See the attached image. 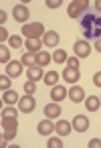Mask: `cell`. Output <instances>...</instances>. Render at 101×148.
<instances>
[{
    "label": "cell",
    "instance_id": "obj_32",
    "mask_svg": "<svg viewBox=\"0 0 101 148\" xmlns=\"http://www.w3.org/2000/svg\"><path fill=\"white\" fill-rule=\"evenodd\" d=\"M8 41H10V47H12V49H18L20 45H24V43H22V39H20V37H16V35H14V37H10Z\"/></svg>",
    "mask_w": 101,
    "mask_h": 148
},
{
    "label": "cell",
    "instance_id": "obj_33",
    "mask_svg": "<svg viewBox=\"0 0 101 148\" xmlns=\"http://www.w3.org/2000/svg\"><path fill=\"white\" fill-rule=\"evenodd\" d=\"M67 67L79 69V57H69V63H67Z\"/></svg>",
    "mask_w": 101,
    "mask_h": 148
},
{
    "label": "cell",
    "instance_id": "obj_18",
    "mask_svg": "<svg viewBox=\"0 0 101 148\" xmlns=\"http://www.w3.org/2000/svg\"><path fill=\"white\" fill-rule=\"evenodd\" d=\"M85 106H87V110H89V112H97V110H99V106H101V99H99L97 95H89V97L85 99Z\"/></svg>",
    "mask_w": 101,
    "mask_h": 148
},
{
    "label": "cell",
    "instance_id": "obj_35",
    "mask_svg": "<svg viewBox=\"0 0 101 148\" xmlns=\"http://www.w3.org/2000/svg\"><path fill=\"white\" fill-rule=\"evenodd\" d=\"M89 148H101V140H97V138L89 140Z\"/></svg>",
    "mask_w": 101,
    "mask_h": 148
},
{
    "label": "cell",
    "instance_id": "obj_27",
    "mask_svg": "<svg viewBox=\"0 0 101 148\" xmlns=\"http://www.w3.org/2000/svg\"><path fill=\"white\" fill-rule=\"evenodd\" d=\"M0 61H2V63H6V65L10 63V51H8L4 45L0 47Z\"/></svg>",
    "mask_w": 101,
    "mask_h": 148
},
{
    "label": "cell",
    "instance_id": "obj_13",
    "mask_svg": "<svg viewBox=\"0 0 101 148\" xmlns=\"http://www.w3.org/2000/svg\"><path fill=\"white\" fill-rule=\"evenodd\" d=\"M63 77H65V81H67V83H77L81 75H79V69L65 67V71H63Z\"/></svg>",
    "mask_w": 101,
    "mask_h": 148
},
{
    "label": "cell",
    "instance_id": "obj_14",
    "mask_svg": "<svg viewBox=\"0 0 101 148\" xmlns=\"http://www.w3.org/2000/svg\"><path fill=\"white\" fill-rule=\"evenodd\" d=\"M24 47H26V51H28V53H41V47H43V39H26Z\"/></svg>",
    "mask_w": 101,
    "mask_h": 148
},
{
    "label": "cell",
    "instance_id": "obj_23",
    "mask_svg": "<svg viewBox=\"0 0 101 148\" xmlns=\"http://www.w3.org/2000/svg\"><path fill=\"white\" fill-rule=\"evenodd\" d=\"M83 35H85V41H97V39H101V29H89V31H83Z\"/></svg>",
    "mask_w": 101,
    "mask_h": 148
},
{
    "label": "cell",
    "instance_id": "obj_40",
    "mask_svg": "<svg viewBox=\"0 0 101 148\" xmlns=\"http://www.w3.org/2000/svg\"><path fill=\"white\" fill-rule=\"evenodd\" d=\"M95 8H97V10H101V0H97V2H95Z\"/></svg>",
    "mask_w": 101,
    "mask_h": 148
},
{
    "label": "cell",
    "instance_id": "obj_38",
    "mask_svg": "<svg viewBox=\"0 0 101 148\" xmlns=\"http://www.w3.org/2000/svg\"><path fill=\"white\" fill-rule=\"evenodd\" d=\"M0 23H2V27H4V23H6V12H4V10L0 12Z\"/></svg>",
    "mask_w": 101,
    "mask_h": 148
},
{
    "label": "cell",
    "instance_id": "obj_8",
    "mask_svg": "<svg viewBox=\"0 0 101 148\" xmlns=\"http://www.w3.org/2000/svg\"><path fill=\"white\" fill-rule=\"evenodd\" d=\"M26 77H28V81H39V79H43V77H45L43 67H41V65H33V67H28V69H26Z\"/></svg>",
    "mask_w": 101,
    "mask_h": 148
},
{
    "label": "cell",
    "instance_id": "obj_34",
    "mask_svg": "<svg viewBox=\"0 0 101 148\" xmlns=\"http://www.w3.org/2000/svg\"><path fill=\"white\" fill-rule=\"evenodd\" d=\"M61 0H47V8H59Z\"/></svg>",
    "mask_w": 101,
    "mask_h": 148
},
{
    "label": "cell",
    "instance_id": "obj_7",
    "mask_svg": "<svg viewBox=\"0 0 101 148\" xmlns=\"http://www.w3.org/2000/svg\"><path fill=\"white\" fill-rule=\"evenodd\" d=\"M22 61H10L8 65H6V75H10V77H18L20 73H22Z\"/></svg>",
    "mask_w": 101,
    "mask_h": 148
},
{
    "label": "cell",
    "instance_id": "obj_31",
    "mask_svg": "<svg viewBox=\"0 0 101 148\" xmlns=\"http://www.w3.org/2000/svg\"><path fill=\"white\" fill-rule=\"evenodd\" d=\"M47 146H49V148H63V140L51 138V140H47Z\"/></svg>",
    "mask_w": 101,
    "mask_h": 148
},
{
    "label": "cell",
    "instance_id": "obj_20",
    "mask_svg": "<svg viewBox=\"0 0 101 148\" xmlns=\"http://www.w3.org/2000/svg\"><path fill=\"white\" fill-rule=\"evenodd\" d=\"M18 99H20V97H18V93H16V91H10V89H8V91H4V95H2V101H4V103H8V106L18 103Z\"/></svg>",
    "mask_w": 101,
    "mask_h": 148
},
{
    "label": "cell",
    "instance_id": "obj_5",
    "mask_svg": "<svg viewBox=\"0 0 101 148\" xmlns=\"http://www.w3.org/2000/svg\"><path fill=\"white\" fill-rule=\"evenodd\" d=\"M35 106H37V101H35V97L33 95H24V97H20L18 99V110L20 112H24V114H31L33 110H35Z\"/></svg>",
    "mask_w": 101,
    "mask_h": 148
},
{
    "label": "cell",
    "instance_id": "obj_11",
    "mask_svg": "<svg viewBox=\"0 0 101 148\" xmlns=\"http://www.w3.org/2000/svg\"><path fill=\"white\" fill-rule=\"evenodd\" d=\"M71 124H73V128H75L77 132H85V130L89 128V120H87L85 116H81V114H79V116H75Z\"/></svg>",
    "mask_w": 101,
    "mask_h": 148
},
{
    "label": "cell",
    "instance_id": "obj_9",
    "mask_svg": "<svg viewBox=\"0 0 101 148\" xmlns=\"http://www.w3.org/2000/svg\"><path fill=\"white\" fill-rule=\"evenodd\" d=\"M69 99H71V101H75V103L83 101V99H85V89H83V87H79V85H73V87L69 89Z\"/></svg>",
    "mask_w": 101,
    "mask_h": 148
},
{
    "label": "cell",
    "instance_id": "obj_37",
    "mask_svg": "<svg viewBox=\"0 0 101 148\" xmlns=\"http://www.w3.org/2000/svg\"><path fill=\"white\" fill-rule=\"evenodd\" d=\"M93 83H95V85H97V87H101V71H99V73H95V75H93Z\"/></svg>",
    "mask_w": 101,
    "mask_h": 148
},
{
    "label": "cell",
    "instance_id": "obj_22",
    "mask_svg": "<svg viewBox=\"0 0 101 148\" xmlns=\"http://www.w3.org/2000/svg\"><path fill=\"white\" fill-rule=\"evenodd\" d=\"M43 81H45L49 87H53V85H57V81H59V73H57V71H49V73H45Z\"/></svg>",
    "mask_w": 101,
    "mask_h": 148
},
{
    "label": "cell",
    "instance_id": "obj_17",
    "mask_svg": "<svg viewBox=\"0 0 101 148\" xmlns=\"http://www.w3.org/2000/svg\"><path fill=\"white\" fill-rule=\"evenodd\" d=\"M45 114H47V118H51V120L59 118V116H61V108H59V103H57V101L49 103V106L45 108Z\"/></svg>",
    "mask_w": 101,
    "mask_h": 148
},
{
    "label": "cell",
    "instance_id": "obj_25",
    "mask_svg": "<svg viewBox=\"0 0 101 148\" xmlns=\"http://www.w3.org/2000/svg\"><path fill=\"white\" fill-rule=\"evenodd\" d=\"M14 136H16V130H4L2 132V138H0V140H2V146H6L8 140H14Z\"/></svg>",
    "mask_w": 101,
    "mask_h": 148
},
{
    "label": "cell",
    "instance_id": "obj_12",
    "mask_svg": "<svg viewBox=\"0 0 101 148\" xmlns=\"http://www.w3.org/2000/svg\"><path fill=\"white\" fill-rule=\"evenodd\" d=\"M71 130H73V124H69L67 120H59V122L55 124V132H57L59 136H69Z\"/></svg>",
    "mask_w": 101,
    "mask_h": 148
},
{
    "label": "cell",
    "instance_id": "obj_26",
    "mask_svg": "<svg viewBox=\"0 0 101 148\" xmlns=\"http://www.w3.org/2000/svg\"><path fill=\"white\" fill-rule=\"evenodd\" d=\"M53 61H57V63H65V61H67V53H65L63 49H57V51L53 53Z\"/></svg>",
    "mask_w": 101,
    "mask_h": 148
},
{
    "label": "cell",
    "instance_id": "obj_30",
    "mask_svg": "<svg viewBox=\"0 0 101 148\" xmlns=\"http://www.w3.org/2000/svg\"><path fill=\"white\" fill-rule=\"evenodd\" d=\"M24 91H26L28 95H33V93L37 91V81H26V83H24Z\"/></svg>",
    "mask_w": 101,
    "mask_h": 148
},
{
    "label": "cell",
    "instance_id": "obj_4",
    "mask_svg": "<svg viewBox=\"0 0 101 148\" xmlns=\"http://www.w3.org/2000/svg\"><path fill=\"white\" fill-rule=\"evenodd\" d=\"M73 49H75V57H79V59H87L91 53V45L87 41H77Z\"/></svg>",
    "mask_w": 101,
    "mask_h": 148
},
{
    "label": "cell",
    "instance_id": "obj_15",
    "mask_svg": "<svg viewBox=\"0 0 101 148\" xmlns=\"http://www.w3.org/2000/svg\"><path fill=\"white\" fill-rule=\"evenodd\" d=\"M67 95H69V91H67L63 85H53V91H51L53 101H61V99H65Z\"/></svg>",
    "mask_w": 101,
    "mask_h": 148
},
{
    "label": "cell",
    "instance_id": "obj_24",
    "mask_svg": "<svg viewBox=\"0 0 101 148\" xmlns=\"http://www.w3.org/2000/svg\"><path fill=\"white\" fill-rule=\"evenodd\" d=\"M2 130H18L16 118H2Z\"/></svg>",
    "mask_w": 101,
    "mask_h": 148
},
{
    "label": "cell",
    "instance_id": "obj_39",
    "mask_svg": "<svg viewBox=\"0 0 101 148\" xmlns=\"http://www.w3.org/2000/svg\"><path fill=\"white\" fill-rule=\"evenodd\" d=\"M95 51H99V53H101V39H97V41H95Z\"/></svg>",
    "mask_w": 101,
    "mask_h": 148
},
{
    "label": "cell",
    "instance_id": "obj_21",
    "mask_svg": "<svg viewBox=\"0 0 101 148\" xmlns=\"http://www.w3.org/2000/svg\"><path fill=\"white\" fill-rule=\"evenodd\" d=\"M20 61H22V65H26V67H33V65H37V53H24L22 57H20Z\"/></svg>",
    "mask_w": 101,
    "mask_h": 148
},
{
    "label": "cell",
    "instance_id": "obj_10",
    "mask_svg": "<svg viewBox=\"0 0 101 148\" xmlns=\"http://www.w3.org/2000/svg\"><path fill=\"white\" fill-rule=\"evenodd\" d=\"M12 14H14V18H16L18 23H26V21H28V16H31L28 8H26L24 4H18V6L14 8V12H12Z\"/></svg>",
    "mask_w": 101,
    "mask_h": 148
},
{
    "label": "cell",
    "instance_id": "obj_2",
    "mask_svg": "<svg viewBox=\"0 0 101 148\" xmlns=\"http://www.w3.org/2000/svg\"><path fill=\"white\" fill-rule=\"evenodd\" d=\"M81 27H83V31L101 29V16H97L95 12H85V14L81 16Z\"/></svg>",
    "mask_w": 101,
    "mask_h": 148
},
{
    "label": "cell",
    "instance_id": "obj_16",
    "mask_svg": "<svg viewBox=\"0 0 101 148\" xmlns=\"http://www.w3.org/2000/svg\"><path fill=\"white\" fill-rule=\"evenodd\" d=\"M43 45H47V47H57V45H59V35H57L55 31L45 33V37H43Z\"/></svg>",
    "mask_w": 101,
    "mask_h": 148
},
{
    "label": "cell",
    "instance_id": "obj_36",
    "mask_svg": "<svg viewBox=\"0 0 101 148\" xmlns=\"http://www.w3.org/2000/svg\"><path fill=\"white\" fill-rule=\"evenodd\" d=\"M6 39H10V37H8V31H6V29L2 27V29H0V41H2V43H4Z\"/></svg>",
    "mask_w": 101,
    "mask_h": 148
},
{
    "label": "cell",
    "instance_id": "obj_29",
    "mask_svg": "<svg viewBox=\"0 0 101 148\" xmlns=\"http://www.w3.org/2000/svg\"><path fill=\"white\" fill-rule=\"evenodd\" d=\"M16 114H18L16 108H4L2 110V118H16Z\"/></svg>",
    "mask_w": 101,
    "mask_h": 148
},
{
    "label": "cell",
    "instance_id": "obj_1",
    "mask_svg": "<svg viewBox=\"0 0 101 148\" xmlns=\"http://www.w3.org/2000/svg\"><path fill=\"white\" fill-rule=\"evenodd\" d=\"M87 8H89V2H87V0H75V2H69L67 12H69L71 18H79V16L85 14Z\"/></svg>",
    "mask_w": 101,
    "mask_h": 148
},
{
    "label": "cell",
    "instance_id": "obj_28",
    "mask_svg": "<svg viewBox=\"0 0 101 148\" xmlns=\"http://www.w3.org/2000/svg\"><path fill=\"white\" fill-rule=\"evenodd\" d=\"M10 75H2V77H0V87H2V91H8L10 89Z\"/></svg>",
    "mask_w": 101,
    "mask_h": 148
},
{
    "label": "cell",
    "instance_id": "obj_19",
    "mask_svg": "<svg viewBox=\"0 0 101 148\" xmlns=\"http://www.w3.org/2000/svg\"><path fill=\"white\" fill-rule=\"evenodd\" d=\"M51 61H53V55H49L47 51H41V53H37V65L45 67V65H49Z\"/></svg>",
    "mask_w": 101,
    "mask_h": 148
},
{
    "label": "cell",
    "instance_id": "obj_3",
    "mask_svg": "<svg viewBox=\"0 0 101 148\" xmlns=\"http://www.w3.org/2000/svg\"><path fill=\"white\" fill-rule=\"evenodd\" d=\"M22 35L26 39H41V37H45V27L41 23L26 25V27H22Z\"/></svg>",
    "mask_w": 101,
    "mask_h": 148
},
{
    "label": "cell",
    "instance_id": "obj_6",
    "mask_svg": "<svg viewBox=\"0 0 101 148\" xmlns=\"http://www.w3.org/2000/svg\"><path fill=\"white\" fill-rule=\"evenodd\" d=\"M37 130H39V134H41V136H51V134H53V130H55V124L51 122V118H47V120L39 122Z\"/></svg>",
    "mask_w": 101,
    "mask_h": 148
}]
</instances>
